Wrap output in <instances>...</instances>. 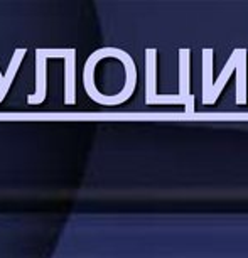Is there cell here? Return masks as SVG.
<instances>
[{
  "label": "cell",
  "instance_id": "cell-1",
  "mask_svg": "<svg viewBox=\"0 0 248 258\" xmlns=\"http://www.w3.org/2000/svg\"><path fill=\"white\" fill-rule=\"evenodd\" d=\"M157 63V49L145 51V105H184L188 101L181 95H157L156 90V68Z\"/></svg>",
  "mask_w": 248,
  "mask_h": 258
},
{
  "label": "cell",
  "instance_id": "cell-2",
  "mask_svg": "<svg viewBox=\"0 0 248 258\" xmlns=\"http://www.w3.org/2000/svg\"><path fill=\"white\" fill-rule=\"evenodd\" d=\"M66 49H35V90L29 95V105H39L46 100L47 93V59L63 57Z\"/></svg>",
  "mask_w": 248,
  "mask_h": 258
},
{
  "label": "cell",
  "instance_id": "cell-3",
  "mask_svg": "<svg viewBox=\"0 0 248 258\" xmlns=\"http://www.w3.org/2000/svg\"><path fill=\"white\" fill-rule=\"evenodd\" d=\"M242 51H243V49H235L232 54H230L227 64H225V69L221 71V74H220V78L216 79L215 83H213L211 90L203 95V105H213V103H216V100H218L220 93L223 91L225 84H227V81H228V78L232 76L233 69H237L238 61H240V56H242Z\"/></svg>",
  "mask_w": 248,
  "mask_h": 258
},
{
  "label": "cell",
  "instance_id": "cell-4",
  "mask_svg": "<svg viewBox=\"0 0 248 258\" xmlns=\"http://www.w3.org/2000/svg\"><path fill=\"white\" fill-rule=\"evenodd\" d=\"M64 103H76V49L64 52Z\"/></svg>",
  "mask_w": 248,
  "mask_h": 258
},
{
  "label": "cell",
  "instance_id": "cell-5",
  "mask_svg": "<svg viewBox=\"0 0 248 258\" xmlns=\"http://www.w3.org/2000/svg\"><path fill=\"white\" fill-rule=\"evenodd\" d=\"M179 95L188 101L186 113H194V96L189 93V49H179Z\"/></svg>",
  "mask_w": 248,
  "mask_h": 258
},
{
  "label": "cell",
  "instance_id": "cell-6",
  "mask_svg": "<svg viewBox=\"0 0 248 258\" xmlns=\"http://www.w3.org/2000/svg\"><path fill=\"white\" fill-rule=\"evenodd\" d=\"M25 54H27V49H15L14 51V56H12L10 63H8V68L5 73H2L0 71V103L3 101V98L7 96V93L10 91V86L12 83H14V78L17 74V71H19L22 61H24Z\"/></svg>",
  "mask_w": 248,
  "mask_h": 258
},
{
  "label": "cell",
  "instance_id": "cell-7",
  "mask_svg": "<svg viewBox=\"0 0 248 258\" xmlns=\"http://www.w3.org/2000/svg\"><path fill=\"white\" fill-rule=\"evenodd\" d=\"M237 105H247V51L243 49L237 66Z\"/></svg>",
  "mask_w": 248,
  "mask_h": 258
}]
</instances>
